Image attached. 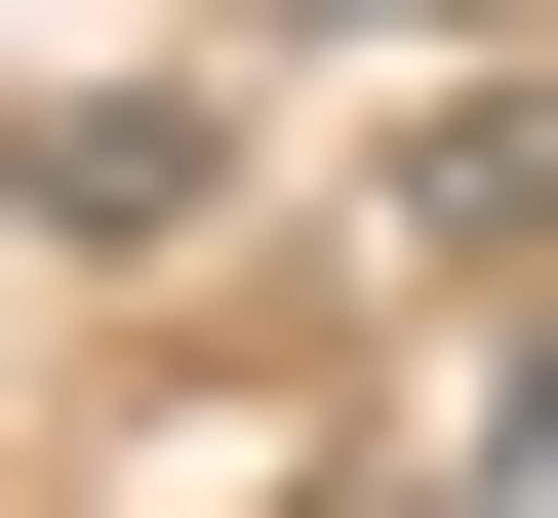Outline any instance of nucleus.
Masks as SVG:
<instances>
[{
	"mask_svg": "<svg viewBox=\"0 0 558 518\" xmlns=\"http://www.w3.org/2000/svg\"><path fill=\"white\" fill-rule=\"evenodd\" d=\"M399 200H439V240H558V81H478V120H439Z\"/></svg>",
	"mask_w": 558,
	"mask_h": 518,
	"instance_id": "obj_1",
	"label": "nucleus"
},
{
	"mask_svg": "<svg viewBox=\"0 0 558 518\" xmlns=\"http://www.w3.org/2000/svg\"><path fill=\"white\" fill-rule=\"evenodd\" d=\"M360 40H439V0H360Z\"/></svg>",
	"mask_w": 558,
	"mask_h": 518,
	"instance_id": "obj_2",
	"label": "nucleus"
}]
</instances>
